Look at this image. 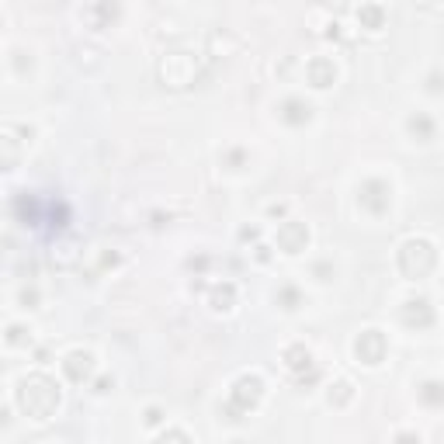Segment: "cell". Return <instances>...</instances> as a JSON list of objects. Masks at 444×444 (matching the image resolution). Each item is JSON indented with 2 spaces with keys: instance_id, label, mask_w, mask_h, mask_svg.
Returning a JSON list of instances; mask_svg holds the SVG:
<instances>
[{
  "instance_id": "cell-1",
  "label": "cell",
  "mask_w": 444,
  "mask_h": 444,
  "mask_svg": "<svg viewBox=\"0 0 444 444\" xmlns=\"http://www.w3.org/2000/svg\"><path fill=\"white\" fill-rule=\"evenodd\" d=\"M17 406L31 420H49L59 406V389L49 375H28L17 385Z\"/></svg>"
},
{
  "instance_id": "cell-2",
  "label": "cell",
  "mask_w": 444,
  "mask_h": 444,
  "mask_svg": "<svg viewBox=\"0 0 444 444\" xmlns=\"http://www.w3.org/2000/svg\"><path fill=\"white\" fill-rule=\"evenodd\" d=\"M438 267V250H434V243H427V240H406L403 247H399V271L406 274V278H427L431 271Z\"/></svg>"
},
{
  "instance_id": "cell-3",
  "label": "cell",
  "mask_w": 444,
  "mask_h": 444,
  "mask_svg": "<svg viewBox=\"0 0 444 444\" xmlns=\"http://www.w3.org/2000/svg\"><path fill=\"white\" fill-rule=\"evenodd\" d=\"M261 396H264V382H261L257 375H240V378L233 382V392H229V406H226L229 420H240L236 413H250V410L261 403Z\"/></svg>"
},
{
  "instance_id": "cell-4",
  "label": "cell",
  "mask_w": 444,
  "mask_h": 444,
  "mask_svg": "<svg viewBox=\"0 0 444 444\" xmlns=\"http://www.w3.org/2000/svg\"><path fill=\"white\" fill-rule=\"evenodd\" d=\"M357 201L371 212V215H382V212H389V201H392V187L385 184V180L371 178L361 184V191H357Z\"/></svg>"
},
{
  "instance_id": "cell-5",
  "label": "cell",
  "mask_w": 444,
  "mask_h": 444,
  "mask_svg": "<svg viewBox=\"0 0 444 444\" xmlns=\"http://www.w3.org/2000/svg\"><path fill=\"white\" fill-rule=\"evenodd\" d=\"M285 368H288L299 382H316V378H320V371H316V364H313L309 348H302V344L285 348Z\"/></svg>"
},
{
  "instance_id": "cell-6",
  "label": "cell",
  "mask_w": 444,
  "mask_h": 444,
  "mask_svg": "<svg viewBox=\"0 0 444 444\" xmlns=\"http://www.w3.org/2000/svg\"><path fill=\"white\" fill-rule=\"evenodd\" d=\"M167 63H174V70L171 66H160V77L171 84V87H187V84H194V59L187 56V52H174V56H167Z\"/></svg>"
},
{
  "instance_id": "cell-7",
  "label": "cell",
  "mask_w": 444,
  "mask_h": 444,
  "mask_svg": "<svg viewBox=\"0 0 444 444\" xmlns=\"http://www.w3.org/2000/svg\"><path fill=\"white\" fill-rule=\"evenodd\" d=\"M306 243H309V229H306L302 222H285V226L278 229V247H281L285 254H302Z\"/></svg>"
},
{
  "instance_id": "cell-8",
  "label": "cell",
  "mask_w": 444,
  "mask_h": 444,
  "mask_svg": "<svg viewBox=\"0 0 444 444\" xmlns=\"http://www.w3.org/2000/svg\"><path fill=\"white\" fill-rule=\"evenodd\" d=\"M355 351L364 364H378V361L385 357V337H382L378 330H364V334L357 337Z\"/></svg>"
},
{
  "instance_id": "cell-9",
  "label": "cell",
  "mask_w": 444,
  "mask_h": 444,
  "mask_svg": "<svg viewBox=\"0 0 444 444\" xmlns=\"http://www.w3.org/2000/svg\"><path fill=\"white\" fill-rule=\"evenodd\" d=\"M306 77H309V84H313V87L327 90V87H334V84H337V66H334V59L316 56V59H309Z\"/></svg>"
},
{
  "instance_id": "cell-10",
  "label": "cell",
  "mask_w": 444,
  "mask_h": 444,
  "mask_svg": "<svg viewBox=\"0 0 444 444\" xmlns=\"http://www.w3.org/2000/svg\"><path fill=\"white\" fill-rule=\"evenodd\" d=\"M403 323L413 327V330H427V327L434 323L431 302H427V299H410V302L403 306Z\"/></svg>"
},
{
  "instance_id": "cell-11",
  "label": "cell",
  "mask_w": 444,
  "mask_h": 444,
  "mask_svg": "<svg viewBox=\"0 0 444 444\" xmlns=\"http://www.w3.org/2000/svg\"><path fill=\"white\" fill-rule=\"evenodd\" d=\"M63 371H66L70 382H87L90 375H94V357L87 351H73V355L63 361Z\"/></svg>"
},
{
  "instance_id": "cell-12",
  "label": "cell",
  "mask_w": 444,
  "mask_h": 444,
  "mask_svg": "<svg viewBox=\"0 0 444 444\" xmlns=\"http://www.w3.org/2000/svg\"><path fill=\"white\" fill-rule=\"evenodd\" d=\"M208 306H212L215 313H229V309L236 306V285H229V281L215 285L212 295H208Z\"/></svg>"
},
{
  "instance_id": "cell-13",
  "label": "cell",
  "mask_w": 444,
  "mask_h": 444,
  "mask_svg": "<svg viewBox=\"0 0 444 444\" xmlns=\"http://www.w3.org/2000/svg\"><path fill=\"white\" fill-rule=\"evenodd\" d=\"M118 17V3L115 0H94V14H87L90 28H108Z\"/></svg>"
},
{
  "instance_id": "cell-14",
  "label": "cell",
  "mask_w": 444,
  "mask_h": 444,
  "mask_svg": "<svg viewBox=\"0 0 444 444\" xmlns=\"http://www.w3.org/2000/svg\"><path fill=\"white\" fill-rule=\"evenodd\" d=\"M281 118H285L288 125H306V122H309V104L299 101V97H288V101L281 104Z\"/></svg>"
},
{
  "instance_id": "cell-15",
  "label": "cell",
  "mask_w": 444,
  "mask_h": 444,
  "mask_svg": "<svg viewBox=\"0 0 444 444\" xmlns=\"http://www.w3.org/2000/svg\"><path fill=\"white\" fill-rule=\"evenodd\" d=\"M14 212L24 219V226H38V219H42L35 194H17V198H14Z\"/></svg>"
},
{
  "instance_id": "cell-16",
  "label": "cell",
  "mask_w": 444,
  "mask_h": 444,
  "mask_svg": "<svg viewBox=\"0 0 444 444\" xmlns=\"http://www.w3.org/2000/svg\"><path fill=\"white\" fill-rule=\"evenodd\" d=\"M357 21H361V28H368V31H378V28L385 24V10H382L378 3H364V7L357 10Z\"/></svg>"
},
{
  "instance_id": "cell-17",
  "label": "cell",
  "mask_w": 444,
  "mask_h": 444,
  "mask_svg": "<svg viewBox=\"0 0 444 444\" xmlns=\"http://www.w3.org/2000/svg\"><path fill=\"white\" fill-rule=\"evenodd\" d=\"M410 132H413L420 143H427V139H434V122H431L427 115H413V118H410Z\"/></svg>"
},
{
  "instance_id": "cell-18",
  "label": "cell",
  "mask_w": 444,
  "mask_h": 444,
  "mask_svg": "<svg viewBox=\"0 0 444 444\" xmlns=\"http://www.w3.org/2000/svg\"><path fill=\"white\" fill-rule=\"evenodd\" d=\"M420 399H424L427 406H441L444 403V385L441 382H427V385L420 389Z\"/></svg>"
},
{
  "instance_id": "cell-19",
  "label": "cell",
  "mask_w": 444,
  "mask_h": 444,
  "mask_svg": "<svg viewBox=\"0 0 444 444\" xmlns=\"http://www.w3.org/2000/svg\"><path fill=\"white\" fill-rule=\"evenodd\" d=\"M278 302H281V309H299V288L285 285V288L278 292Z\"/></svg>"
},
{
  "instance_id": "cell-20",
  "label": "cell",
  "mask_w": 444,
  "mask_h": 444,
  "mask_svg": "<svg viewBox=\"0 0 444 444\" xmlns=\"http://www.w3.org/2000/svg\"><path fill=\"white\" fill-rule=\"evenodd\" d=\"M334 389H337V406H344V403L351 399V385H348V382H341V385H334Z\"/></svg>"
},
{
  "instance_id": "cell-21",
  "label": "cell",
  "mask_w": 444,
  "mask_h": 444,
  "mask_svg": "<svg viewBox=\"0 0 444 444\" xmlns=\"http://www.w3.org/2000/svg\"><path fill=\"white\" fill-rule=\"evenodd\" d=\"M35 299H38V295H35V292H24V295H21V302H24V306H28V309H31V306H35Z\"/></svg>"
},
{
  "instance_id": "cell-22",
  "label": "cell",
  "mask_w": 444,
  "mask_h": 444,
  "mask_svg": "<svg viewBox=\"0 0 444 444\" xmlns=\"http://www.w3.org/2000/svg\"><path fill=\"white\" fill-rule=\"evenodd\" d=\"M431 90H434V94H438V90H444V84H441V73H434V77H431Z\"/></svg>"
}]
</instances>
